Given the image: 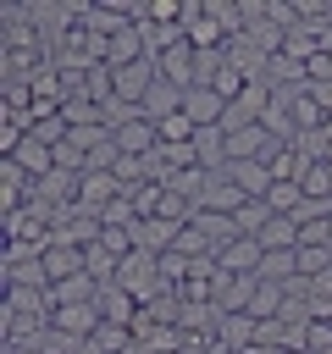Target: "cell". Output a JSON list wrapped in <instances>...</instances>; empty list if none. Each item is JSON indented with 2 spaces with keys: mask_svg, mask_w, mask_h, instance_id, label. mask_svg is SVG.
I'll use <instances>...</instances> for the list:
<instances>
[{
  "mask_svg": "<svg viewBox=\"0 0 332 354\" xmlns=\"http://www.w3.org/2000/svg\"><path fill=\"white\" fill-rule=\"evenodd\" d=\"M122 199V183L111 171H83L77 177V216H105Z\"/></svg>",
  "mask_w": 332,
  "mask_h": 354,
  "instance_id": "6da1fadb",
  "label": "cell"
},
{
  "mask_svg": "<svg viewBox=\"0 0 332 354\" xmlns=\"http://www.w3.org/2000/svg\"><path fill=\"white\" fill-rule=\"evenodd\" d=\"M249 199H243V188L227 177V171H205V188H199V199H194V210H227V216H238Z\"/></svg>",
  "mask_w": 332,
  "mask_h": 354,
  "instance_id": "7a4b0ae2",
  "label": "cell"
},
{
  "mask_svg": "<svg viewBox=\"0 0 332 354\" xmlns=\"http://www.w3.org/2000/svg\"><path fill=\"white\" fill-rule=\"evenodd\" d=\"M183 116H188L194 127H221V116H227V100H221L210 83H194V88H183Z\"/></svg>",
  "mask_w": 332,
  "mask_h": 354,
  "instance_id": "3957f363",
  "label": "cell"
},
{
  "mask_svg": "<svg viewBox=\"0 0 332 354\" xmlns=\"http://www.w3.org/2000/svg\"><path fill=\"white\" fill-rule=\"evenodd\" d=\"M155 66H160V77H166V83H177V88H194V77H199V50H194L188 39H177L166 55H155Z\"/></svg>",
  "mask_w": 332,
  "mask_h": 354,
  "instance_id": "277c9868",
  "label": "cell"
},
{
  "mask_svg": "<svg viewBox=\"0 0 332 354\" xmlns=\"http://www.w3.org/2000/svg\"><path fill=\"white\" fill-rule=\"evenodd\" d=\"M111 138H116V149H122V155H138V160L160 149V133H155V122H149L144 111H138V116H127V122H122Z\"/></svg>",
  "mask_w": 332,
  "mask_h": 354,
  "instance_id": "5b68a950",
  "label": "cell"
},
{
  "mask_svg": "<svg viewBox=\"0 0 332 354\" xmlns=\"http://www.w3.org/2000/svg\"><path fill=\"white\" fill-rule=\"evenodd\" d=\"M39 260H44V277H50V288H61V282L83 277V249H72V243H55V238H50V249H44Z\"/></svg>",
  "mask_w": 332,
  "mask_h": 354,
  "instance_id": "8992f818",
  "label": "cell"
},
{
  "mask_svg": "<svg viewBox=\"0 0 332 354\" xmlns=\"http://www.w3.org/2000/svg\"><path fill=\"white\" fill-rule=\"evenodd\" d=\"M105 315H100V304H55V315H50V326L55 332H66V337H94V326H100Z\"/></svg>",
  "mask_w": 332,
  "mask_h": 354,
  "instance_id": "52a82bcc",
  "label": "cell"
},
{
  "mask_svg": "<svg viewBox=\"0 0 332 354\" xmlns=\"http://www.w3.org/2000/svg\"><path fill=\"white\" fill-rule=\"evenodd\" d=\"M260 243L255 238H238V243H227V249H216V266L221 271H232V277H260Z\"/></svg>",
  "mask_w": 332,
  "mask_h": 354,
  "instance_id": "ba28073f",
  "label": "cell"
},
{
  "mask_svg": "<svg viewBox=\"0 0 332 354\" xmlns=\"http://www.w3.org/2000/svg\"><path fill=\"white\" fill-rule=\"evenodd\" d=\"M227 177L243 188V199H266V194H271V183H277L266 160H232V166H227Z\"/></svg>",
  "mask_w": 332,
  "mask_h": 354,
  "instance_id": "9c48e42d",
  "label": "cell"
},
{
  "mask_svg": "<svg viewBox=\"0 0 332 354\" xmlns=\"http://www.w3.org/2000/svg\"><path fill=\"white\" fill-rule=\"evenodd\" d=\"M194 155H199V171H227V127H199Z\"/></svg>",
  "mask_w": 332,
  "mask_h": 354,
  "instance_id": "30bf717a",
  "label": "cell"
},
{
  "mask_svg": "<svg viewBox=\"0 0 332 354\" xmlns=\"http://www.w3.org/2000/svg\"><path fill=\"white\" fill-rule=\"evenodd\" d=\"M138 310H144V304H138L127 288H116V282H111V288H100V315H105V321L133 326V321H138Z\"/></svg>",
  "mask_w": 332,
  "mask_h": 354,
  "instance_id": "8fae6325",
  "label": "cell"
},
{
  "mask_svg": "<svg viewBox=\"0 0 332 354\" xmlns=\"http://www.w3.org/2000/svg\"><path fill=\"white\" fill-rule=\"evenodd\" d=\"M255 243H260V249H299V221H293V216H271V221L255 232Z\"/></svg>",
  "mask_w": 332,
  "mask_h": 354,
  "instance_id": "7c38bea8",
  "label": "cell"
},
{
  "mask_svg": "<svg viewBox=\"0 0 332 354\" xmlns=\"http://www.w3.org/2000/svg\"><path fill=\"white\" fill-rule=\"evenodd\" d=\"M299 277V249H266L260 254V282H293Z\"/></svg>",
  "mask_w": 332,
  "mask_h": 354,
  "instance_id": "4fadbf2b",
  "label": "cell"
},
{
  "mask_svg": "<svg viewBox=\"0 0 332 354\" xmlns=\"http://www.w3.org/2000/svg\"><path fill=\"white\" fill-rule=\"evenodd\" d=\"M94 343H100V354H133V326H116V321H100L94 326Z\"/></svg>",
  "mask_w": 332,
  "mask_h": 354,
  "instance_id": "5bb4252c",
  "label": "cell"
},
{
  "mask_svg": "<svg viewBox=\"0 0 332 354\" xmlns=\"http://www.w3.org/2000/svg\"><path fill=\"white\" fill-rule=\"evenodd\" d=\"M299 188H304V199H332V166L326 160H304Z\"/></svg>",
  "mask_w": 332,
  "mask_h": 354,
  "instance_id": "9a60e30c",
  "label": "cell"
},
{
  "mask_svg": "<svg viewBox=\"0 0 332 354\" xmlns=\"http://www.w3.org/2000/svg\"><path fill=\"white\" fill-rule=\"evenodd\" d=\"M266 205H271V216H299V210H304V188H299V183H271Z\"/></svg>",
  "mask_w": 332,
  "mask_h": 354,
  "instance_id": "2e32d148",
  "label": "cell"
},
{
  "mask_svg": "<svg viewBox=\"0 0 332 354\" xmlns=\"http://www.w3.org/2000/svg\"><path fill=\"white\" fill-rule=\"evenodd\" d=\"M155 133H160V144H194V133H199V127H194V122H188V116L177 111V116L155 122Z\"/></svg>",
  "mask_w": 332,
  "mask_h": 354,
  "instance_id": "e0dca14e",
  "label": "cell"
},
{
  "mask_svg": "<svg viewBox=\"0 0 332 354\" xmlns=\"http://www.w3.org/2000/svg\"><path fill=\"white\" fill-rule=\"evenodd\" d=\"M127 199H133L138 221H149V216H160V199H166V188H160V183H144V188H133Z\"/></svg>",
  "mask_w": 332,
  "mask_h": 354,
  "instance_id": "ac0fdd59",
  "label": "cell"
},
{
  "mask_svg": "<svg viewBox=\"0 0 332 354\" xmlns=\"http://www.w3.org/2000/svg\"><path fill=\"white\" fill-rule=\"evenodd\" d=\"M321 348H332V321L326 315H310L304 321V354H321Z\"/></svg>",
  "mask_w": 332,
  "mask_h": 354,
  "instance_id": "d6986e66",
  "label": "cell"
},
{
  "mask_svg": "<svg viewBox=\"0 0 332 354\" xmlns=\"http://www.w3.org/2000/svg\"><path fill=\"white\" fill-rule=\"evenodd\" d=\"M266 221H271V205H266V199H249V205L238 210V227H243V238H255Z\"/></svg>",
  "mask_w": 332,
  "mask_h": 354,
  "instance_id": "ffe728a7",
  "label": "cell"
},
{
  "mask_svg": "<svg viewBox=\"0 0 332 354\" xmlns=\"http://www.w3.org/2000/svg\"><path fill=\"white\" fill-rule=\"evenodd\" d=\"M321 354H332V348H321Z\"/></svg>",
  "mask_w": 332,
  "mask_h": 354,
  "instance_id": "44dd1931",
  "label": "cell"
},
{
  "mask_svg": "<svg viewBox=\"0 0 332 354\" xmlns=\"http://www.w3.org/2000/svg\"><path fill=\"white\" fill-rule=\"evenodd\" d=\"M293 354H304V348H293Z\"/></svg>",
  "mask_w": 332,
  "mask_h": 354,
  "instance_id": "7402d4cb",
  "label": "cell"
}]
</instances>
